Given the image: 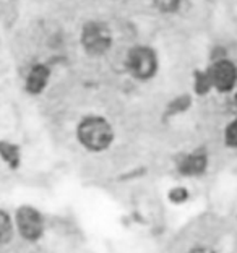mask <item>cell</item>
Returning a JSON list of instances; mask_svg holds the SVG:
<instances>
[{"mask_svg": "<svg viewBox=\"0 0 237 253\" xmlns=\"http://www.w3.org/2000/svg\"><path fill=\"white\" fill-rule=\"evenodd\" d=\"M78 141L88 151L101 153L107 149L114 141V130L111 124L102 117H86L78 125Z\"/></svg>", "mask_w": 237, "mask_h": 253, "instance_id": "obj_1", "label": "cell"}, {"mask_svg": "<svg viewBox=\"0 0 237 253\" xmlns=\"http://www.w3.org/2000/svg\"><path fill=\"white\" fill-rule=\"evenodd\" d=\"M15 231L26 242H38L44 235V217L34 206L23 205L15 212Z\"/></svg>", "mask_w": 237, "mask_h": 253, "instance_id": "obj_2", "label": "cell"}, {"mask_svg": "<svg viewBox=\"0 0 237 253\" xmlns=\"http://www.w3.org/2000/svg\"><path fill=\"white\" fill-rule=\"evenodd\" d=\"M127 67L129 72L138 80H149L156 73L158 68V60H156L154 52L149 47L138 45L129 52L127 57Z\"/></svg>", "mask_w": 237, "mask_h": 253, "instance_id": "obj_3", "label": "cell"}, {"mask_svg": "<svg viewBox=\"0 0 237 253\" xmlns=\"http://www.w3.org/2000/svg\"><path fill=\"white\" fill-rule=\"evenodd\" d=\"M82 44L90 55H102L111 49V31L101 23H88L83 28Z\"/></svg>", "mask_w": 237, "mask_h": 253, "instance_id": "obj_4", "label": "cell"}, {"mask_svg": "<svg viewBox=\"0 0 237 253\" xmlns=\"http://www.w3.org/2000/svg\"><path fill=\"white\" fill-rule=\"evenodd\" d=\"M211 80V86L219 93H228L236 86L237 70L229 60H219L208 70Z\"/></svg>", "mask_w": 237, "mask_h": 253, "instance_id": "obj_5", "label": "cell"}, {"mask_svg": "<svg viewBox=\"0 0 237 253\" xmlns=\"http://www.w3.org/2000/svg\"><path fill=\"white\" fill-rule=\"evenodd\" d=\"M208 169V156L203 151H195L187 154L179 163V172L186 177H198L203 175Z\"/></svg>", "mask_w": 237, "mask_h": 253, "instance_id": "obj_6", "label": "cell"}, {"mask_svg": "<svg viewBox=\"0 0 237 253\" xmlns=\"http://www.w3.org/2000/svg\"><path fill=\"white\" fill-rule=\"evenodd\" d=\"M49 77H50V72H49L47 67L43 65V63L34 65L30 70V73H28V77H26V91L30 94L43 93L44 88L47 86Z\"/></svg>", "mask_w": 237, "mask_h": 253, "instance_id": "obj_7", "label": "cell"}, {"mask_svg": "<svg viewBox=\"0 0 237 253\" xmlns=\"http://www.w3.org/2000/svg\"><path fill=\"white\" fill-rule=\"evenodd\" d=\"M0 159H2L8 168L16 169L21 161L20 148L15 146L13 143H10V141H0Z\"/></svg>", "mask_w": 237, "mask_h": 253, "instance_id": "obj_8", "label": "cell"}, {"mask_svg": "<svg viewBox=\"0 0 237 253\" xmlns=\"http://www.w3.org/2000/svg\"><path fill=\"white\" fill-rule=\"evenodd\" d=\"M15 237V224L5 210H0V247L8 245Z\"/></svg>", "mask_w": 237, "mask_h": 253, "instance_id": "obj_9", "label": "cell"}, {"mask_svg": "<svg viewBox=\"0 0 237 253\" xmlns=\"http://www.w3.org/2000/svg\"><path fill=\"white\" fill-rule=\"evenodd\" d=\"M213 88L211 80L208 72H195V93L196 94H206Z\"/></svg>", "mask_w": 237, "mask_h": 253, "instance_id": "obj_10", "label": "cell"}, {"mask_svg": "<svg viewBox=\"0 0 237 253\" xmlns=\"http://www.w3.org/2000/svg\"><path fill=\"white\" fill-rule=\"evenodd\" d=\"M224 143L229 148H237V117L224 130Z\"/></svg>", "mask_w": 237, "mask_h": 253, "instance_id": "obj_11", "label": "cell"}, {"mask_svg": "<svg viewBox=\"0 0 237 253\" xmlns=\"http://www.w3.org/2000/svg\"><path fill=\"white\" fill-rule=\"evenodd\" d=\"M189 190L184 188V187H174L169 192V200L172 201V203H186V201L189 200Z\"/></svg>", "mask_w": 237, "mask_h": 253, "instance_id": "obj_12", "label": "cell"}, {"mask_svg": "<svg viewBox=\"0 0 237 253\" xmlns=\"http://www.w3.org/2000/svg\"><path fill=\"white\" fill-rule=\"evenodd\" d=\"M154 3L161 11H174L179 8L181 0H154Z\"/></svg>", "mask_w": 237, "mask_h": 253, "instance_id": "obj_13", "label": "cell"}, {"mask_svg": "<svg viewBox=\"0 0 237 253\" xmlns=\"http://www.w3.org/2000/svg\"><path fill=\"white\" fill-rule=\"evenodd\" d=\"M189 253H216V252L211 249H206V247H196V249H192Z\"/></svg>", "mask_w": 237, "mask_h": 253, "instance_id": "obj_14", "label": "cell"}, {"mask_svg": "<svg viewBox=\"0 0 237 253\" xmlns=\"http://www.w3.org/2000/svg\"><path fill=\"white\" fill-rule=\"evenodd\" d=\"M234 104L237 106V91H236V94H234Z\"/></svg>", "mask_w": 237, "mask_h": 253, "instance_id": "obj_15", "label": "cell"}]
</instances>
